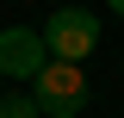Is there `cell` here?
<instances>
[{
	"label": "cell",
	"mask_w": 124,
	"mask_h": 118,
	"mask_svg": "<svg viewBox=\"0 0 124 118\" xmlns=\"http://www.w3.org/2000/svg\"><path fill=\"white\" fill-rule=\"evenodd\" d=\"M44 50L56 62H87L93 50H99V19L87 13V6H56L50 13V25H44Z\"/></svg>",
	"instance_id": "obj_1"
},
{
	"label": "cell",
	"mask_w": 124,
	"mask_h": 118,
	"mask_svg": "<svg viewBox=\"0 0 124 118\" xmlns=\"http://www.w3.org/2000/svg\"><path fill=\"white\" fill-rule=\"evenodd\" d=\"M31 100H37V112L44 118H81V106H87V68H75V62H44V75L31 81Z\"/></svg>",
	"instance_id": "obj_2"
},
{
	"label": "cell",
	"mask_w": 124,
	"mask_h": 118,
	"mask_svg": "<svg viewBox=\"0 0 124 118\" xmlns=\"http://www.w3.org/2000/svg\"><path fill=\"white\" fill-rule=\"evenodd\" d=\"M0 118H44V112H37V100H19L13 93V100H0Z\"/></svg>",
	"instance_id": "obj_4"
},
{
	"label": "cell",
	"mask_w": 124,
	"mask_h": 118,
	"mask_svg": "<svg viewBox=\"0 0 124 118\" xmlns=\"http://www.w3.org/2000/svg\"><path fill=\"white\" fill-rule=\"evenodd\" d=\"M44 62H50V50H44L37 31H25V25L0 31V75H6V81H37Z\"/></svg>",
	"instance_id": "obj_3"
}]
</instances>
